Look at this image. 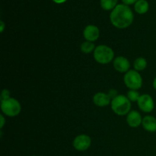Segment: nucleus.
Segmentation results:
<instances>
[{"label":"nucleus","mask_w":156,"mask_h":156,"mask_svg":"<svg viewBox=\"0 0 156 156\" xmlns=\"http://www.w3.org/2000/svg\"><path fill=\"white\" fill-rule=\"evenodd\" d=\"M134 16L132 10L124 4L117 5L110 15V20L113 25L118 29H124L133 24Z\"/></svg>","instance_id":"1"},{"label":"nucleus","mask_w":156,"mask_h":156,"mask_svg":"<svg viewBox=\"0 0 156 156\" xmlns=\"http://www.w3.org/2000/svg\"><path fill=\"white\" fill-rule=\"evenodd\" d=\"M111 109L114 114L118 116L127 115L131 110V101L127 97L123 94H118L111 100Z\"/></svg>","instance_id":"2"},{"label":"nucleus","mask_w":156,"mask_h":156,"mask_svg":"<svg viewBox=\"0 0 156 156\" xmlns=\"http://www.w3.org/2000/svg\"><path fill=\"white\" fill-rule=\"evenodd\" d=\"M94 58L100 64H108L114 59V52L107 45H99L94 51Z\"/></svg>","instance_id":"3"},{"label":"nucleus","mask_w":156,"mask_h":156,"mask_svg":"<svg viewBox=\"0 0 156 156\" xmlns=\"http://www.w3.org/2000/svg\"><path fill=\"white\" fill-rule=\"evenodd\" d=\"M1 110L7 117H15L21 113V106L18 100L13 98H9L6 100L2 101Z\"/></svg>","instance_id":"4"},{"label":"nucleus","mask_w":156,"mask_h":156,"mask_svg":"<svg viewBox=\"0 0 156 156\" xmlns=\"http://www.w3.org/2000/svg\"><path fill=\"white\" fill-rule=\"evenodd\" d=\"M124 84L129 90H139L143 86V78L136 70H129L123 77Z\"/></svg>","instance_id":"5"},{"label":"nucleus","mask_w":156,"mask_h":156,"mask_svg":"<svg viewBox=\"0 0 156 156\" xmlns=\"http://www.w3.org/2000/svg\"><path fill=\"white\" fill-rule=\"evenodd\" d=\"M91 145V139L89 136L81 134L77 136L73 142V146L76 150L84 152L88 150Z\"/></svg>","instance_id":"6"},{"label":"nucleus","mask_w":156,"mask_h":156,"mask_svg":"<svg viewBox=\"0 0 156 156\" xmlns=\"http://www.w3.org/2000/svg\"><path fill=\"white\" fill-rule=\"evenodd\" d=\"M136 103L139 108L144 113H151L155 108L153 98L148 94H141Z\"/></svg>","instance_id":"7"},{"label":"nucleus","mask_w":156,"mask_h":156,"mask_svg":"<svg viewBox=\"0 0 156 156\" xmlns=\"http://www.w3.org/2000/svg\"><path fill=\"white\" fill-rule=\"evenodd\" d=\"M83 36L85 41L90 42H94L100 36V30L97 26L94 24H89L85 27L83 30Z\"/></svg>","instance_id":"8"},{"label":"nucleus","mask_w":156,"mask_h":156,"mask_svg":"<svg viewBox=\"0 0 156 156\" xmlns=\"http://www.w3.org/2000/svg\"><path fill=\"white\" fill-rule=\"evenodd\" d=\"M114 68L120 73H126L130 68V62L129 59L124 56H117L113 61Z\"/></svg>","instance_id":"9"},{"label":"nucleus","mask_w":156,"mask_h":156,"mask_svg":"<svg viewBox=\"0 0 156 156\" xmlns=\"http://www.w3.org/2000/svg\"><path fill=\"white\" fill-rule=\"evenodd\" d=\"M143 118L138 111H132L126 116V123L130 127L137 128L142 124Z\"/></svg>","instance_id":"10"},{"label":"nucleus","mask_w":156,"mask_h":156,"mask_svg":"<svg viewBox=\"0 0 156 156\" xmlns=\"http://www.w3.org/2000/svg\"><path fill=\"white\" fill-rule=\"evenodd\" d=\"M93 102L98 107H106L111 103V98L106 93L98 92L93 97Z\"/></svg>","instance_id":"11"},{"label":"nucleus","mask_w":156,"mask_h":156,"mask_svg":"<svg viewBox=\"0 0 156 156\" xmlns=\"http://www.w3.org/2000/svg\"><path fill=\"white\" fill-rule=\"evenodd\" d=\"M142 125L145 130L150 133L156 132V118L152 116H146L143 118Z\"/></svg>","instance_id":"12"},{"label":"nucleus","mask_w":156,"mask_h":156,"mask_svg":"<svg viewBox=\"0 0 156 156\" xmlns=\"http://www.w3.org/2000/svg\"><path fill=\"white\" fill-rule=\"evenodd\" d=\"M149 5L146 0H138L134 5V9H135L136 12L140 15L146 14L149 11Z\"/></svg>","instance_id":"13"},{"label":"nucleus","mask_w":156,"mask_h":156,"mask_svg":"<svg viewBox=\"0 0 156 156\" xmlns=\"http://www.w3.org/2000/svg\"><path fill=\"white\" fill-rule=\"evenodd\" d=\"M96 47L94 46V43L90 42V41H85V42L82 43L81 44V51L83 53H85V54H89L91 53H94V50H95Z\"/></svg>","instance_id":"14"},{"label":"nucleus","mask_w":156,"mask_h":156,"mask_svg":"<svg viewBox=\"0 0 156 156\" xmlns=\"http://www.w3.org/2000/svg\"><path fill=\"white\" fill-rule=\"evenodd\" d=\"M133 66L136 71L140 72L144 70L147 67V61L145 58L139 57L136 59L133 62Z\"/></svg>","instance_id":"15"},{"label":"nucleus","mask_w":156,"mask_h":156,"mask_svg":"<svg viewBox=\"0 0 156 156\" xmlns=\"http://www.w3.org/2000/svg\"><path fill=\"white\" fill-rule=\"evenodd\" d=\"M117 4V0H101V6L105 11L114 10Z\"/></svg>","instance_id":"16"},{"label":"nucleus","mask_w":156,"mask_h":156,"mask_svg":"<svg viewBox=\"0 0 156 156\" xmlns=\"http://www.w3.org/2000/svg\"><path fill=\"white\" fill-rule=\"evenodd\" d=\"M126 97L131 102H137L140 97V94L137 90H129L126 94Z\"/></svg>","instance_id":"17"},{"label":"nucleus","mask_w":156,"mask_h":156,"mask_svg":"<svg viewBox=\"0 0 156 156\" xmlns=\"http://www.w3.org/2000/svg\"><path fill=\"white\" fill-rule=\"evenodd\" d=\"M10 97V92H9V90L4 89L2 91L1 94V101H2L6 100V99L9 98Z\"/></svg>","instance_id":"18"},{"label":"nucleus","mask_w":156,"mask_h":156,"mask_svg":"<svg viewBox=\"0 0 156 156\" xmlns=\"http://www.w3.org/2000/svg\"><path fill=\"white\" fill-rule=\"evenodd\" d=\"M138 0H122V2H123V4L126 5H133L134 3H136Z\"/></svg>","instance_id":"19"},{"label":"nucleus","mask_w":156,"mask_h":156,"mask_svg":"<svg viewBox=\"0 0 156 156\" xmlns=\"http://www.w3.org/2000/svg\"><path fill=\"white\" fill-rule=\"evenodd\" d=\"M0 118H1V124H0V126H1V129H2V128H3V126H4L5 123V118L4 117H3L2 114L0 115Z\"/></svg>","instance_id":"20"},{"label":"nucleus","mask_w":156,"mask_h":156,"mask_svg":"<svg viewBox=\"0 0 156 156\" xmlns=\"http://www.w3.org/2000/svg\"><path fill=\"white\" fill-rule=\"evenodd\" d=\"M0 26H1V28H0V31H1V33H2L3 30H4V29H5V24H4V22H3L2 21H0Z\"/></svg>","instance_id":"21"},{"label":"nucleus","mask_w":156,"mask_h":156,"mask_svg":"<svg viewBox=\"0 0 156 156\" xmlns=\"http://www.w3.org/2000/svg\"><path fill=\"white\" fill-rule=\"evenodd\" d=\"M55 3L56 4H62V3H64L65 2H66L67 0H53Z\"/></svg>","instance_id":"22"},{"label":"nucleus","mask_w":156,"mask_h":156,"mask_svg":"<svg viewBox=\"0 0 156 156\" xmlns=\"http://www.w3.org/2000/svg\"><path fill=\"white\" fill-rule=\"evenodd\" d=\"M152 85H153V88L156 90V77L154 79L153 82H152Z\"/></svg>","instance_id":"23"},{"label":"nucleus","mask_w":156,"mask_h":156,"mask_svg":"<svg viewBox=\"0 0 156 156\" xmlns=\"http://www.w3.org/2000/svg\"><path fill=\"white\" fill-rule=\"evenodd\" d=\"M31 156H37V155H31Z\"/></svg>","instance_id":"24"}]
</instances>
